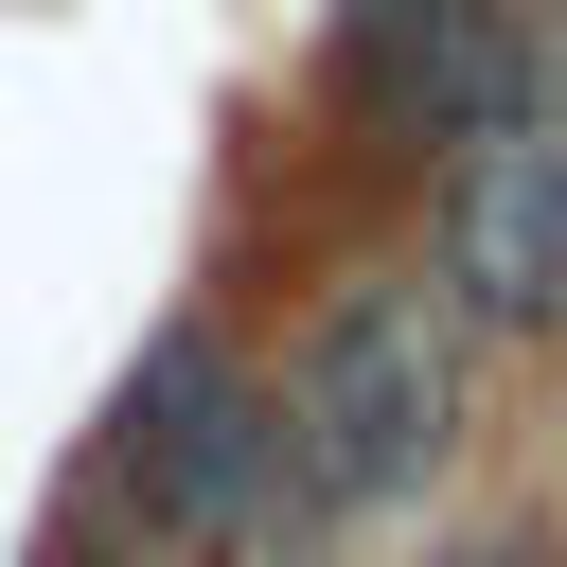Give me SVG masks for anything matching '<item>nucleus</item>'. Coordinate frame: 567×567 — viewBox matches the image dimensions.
I'll list each match as a JSON object with an SVG mask.
<instances>
[{"mask_svg":"<svg viewBox=\"0 0 567 567\" xmlns=\"http://www.w3.org/2000/svg\"><path fill=\"white\" fill-rule=\"evenodd\" d=\"M443 248H461L478 319H567V124H549V106H514V124L461 142V213H443Z\"/></svg>","mask_w":567,"mask_h":567,"instance_id":"nucleus-4","label":"nucleus"},{"mask_svg":"<svg viewBox=\"0 0 567 567\" xmlns=\"http://www.w3.org/2000/svg\"><path fill=\"white\" fill-rule=\"evenodd\" d=\"M461 567H514V549H461Z\"/></svg>","mask_w":567,"mask_h":567,"instance_id":"nucleus-5","label":"nucleus"},{"mask_svg":"<svg viewBox=\"0 0 567 567\" xmlns=\"http://www.w3.org/2000/svg\"><path fill=\"white\" fill-rule=\"evenodd\" d=\"M337 71L390 142H478L532 106V53L496 0H337Z\"/></svg>","mask_w":567,"mask_h":567,"instance_id":"nucleus-3","label":"nucleus"},{"mask_svg":"<svg viewBox=\"0 0 567 567\" xmlns=\"http://www.w3.org/2000/svg\"><path fill=\"white\" fill-rule=\"evenodd\" d=\"M124 461H142V514H159V532H266V478L301 461V425L177 319V337L142 354V390H124Z\"/></svg>","mask_w":567,"mask_h":567,"instance_id":"nucleus-2","label":"nucleus"},{"mask_svg":"<svg viewBox=\"0 0 567 567\" xmlns=\"http://www.w3.org/2000/svg\"><path fill=\"white\" fill-rule=\"evenodd\" d=\"M301 478L337 496V514H372V496H408L425 461H443V425H461V354H443V319L408 301V284H354L337 319H319V354H301Z\"/></svg>","mask_w":567,"mask_h":567,"instance_id":"nucleus-1","label":"nucleus"}]
</instances>
